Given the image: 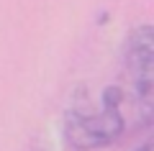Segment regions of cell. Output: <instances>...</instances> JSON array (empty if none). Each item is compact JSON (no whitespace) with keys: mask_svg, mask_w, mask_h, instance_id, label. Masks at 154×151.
<instances>
[{"mask_svg":"<svg viewBox=\"0 0 154 151\" xmlns=\"http://www.w3.org/2000/svg\"><path fill=\"white\" fill-rule=\"evenodd\" d=\"M136 151H152V143H141V146H139Z\"/></svg>","mask_w":154,"mask_h":151,"instance_id":"3","label":"cell"},{"mask_svg":"<svg viewBox=\"0 0 154 151\" xmlns=\"http://www.w3.org/2000/svg\"><path fill=\"white\" fill-rule=\"evenodd\" d=\"M123 74L131 87V100L144 120L152 115L154 97V36L152 26L141 23L126 36L123 44Z\"/></svg>","mask_w":154,"mask_h":151,"instance_id":"2","label":"cell"},{"mask_svg":"<svg viewBox=\"0 0 154 151\" xmlns=\"http://www.w3.org/2000/svg\"><path fill=\"white\" fill-rule=\"evenodd\" d=\"M31 151H41V149H31Z\"/></svg>","mask_w":154,"mask_h":151,"instance_id":"4","label":"cell"},{"mask_svg":"<svg viewBox=\"0 0 154 151\" xmlns=\"http://www.w3.org/2000/svg\"><path fill=\"white\" fill-rule=\"evenodd\" d=\"M123 131L126 118L121 87H105L95 108L85 100L72 103L62 120V136L72 151H98L113 146Z\"/></svg>","mask_w":154,"mask_h":151,"instance_id":"1","label":"cell"}]
</instances>
